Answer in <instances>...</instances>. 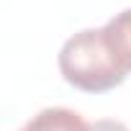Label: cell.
Listing matches in <instances>:
<instances>
[{
	"instance_id": "3957f363",
	"label": "cell",
	"mask_w": 131,
	"mask_h": 131,
	"mask_svg": "<svg viewBox=\"0 0 131 131\" xmlns=\"http://www.w3.org/2000/svg\"><path fill=\"white\" fill-rule=\"evenodd\" d=\"M85 118L70 108H44L18 131H85Z\"/></svg>"
},
{
	"instance_id": "7a4b0ae2",
	"label": "cell",
	"mask_w": 131,
	"mask_h": 131,
	"mask_svg": "<svg viewBox=\"0 0 131 131\" xmlns=\"http://www.w3.org/2000/svg\"><path fill=\"white\" fill-rule=\"evenodd\" d=\"M103 36H105V44H108L111 54L116 57V62L126 72H131V8L116 13L103 26Z\"/></svg>"
},
{
	"instance_id": "6da1fadb",
	"label": "cell",
	"mask_w": 131,
	"mask_h": 131,
	"mask_svg": "<svg viewBox=\"0 0 131 131\" xmlns=\"http://www.w3.org/2000/svg\"><path fill=\"white\" fill-rule=\"evenodd\" d=\"M59 72L72 88L85 93H105L121 85L128 72L116 62L111 54L103 28H82L62 44L59 57Z\"/></svg>"
},
{
	"instance_id": "277c9868",
	"label": "cell",
	"mask_w": 131,
	"mask_h": 131,
	"mask_svg": "<svg viewBox=\"0 0 131 131\" xmlns=\"http://www.w3.org/2000/svg\"><path fill=\"white\" fill-rule=\"evenodd\" d=\"M85 131H131L126 123H121V121H113V118H100V121H95V123H88L85 126Z\"/></svg>"
}]
</instances>
